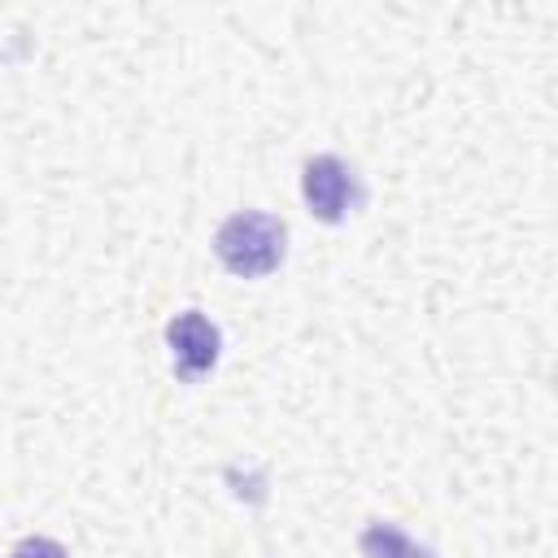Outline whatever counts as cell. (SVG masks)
I'll use <instances>...</instances> for the list:
<instances>
[{
  "instance_id": "1",
  "label": "cell",
  "mask_w": 558,
  "mask_h": 558,
  "mask_svg": "<svg viewBox=\"0 0 558 558\" xmlns=\"http://www.w3.org/2000/svg\"><path fill=\"white\" fill-rule=\"evenodd\" d=\"M214 253L231 275H270L283 257V222L270 214H231L214 235Z\"/></svg>"
},
{
  "instance_id": "2",
  "label": "cell",
  "mask_w": 558,
  "mask_h": 558,
  "mask_svg": "<svg viewBox=\"0 0 558 558\" xmlns=\"http://www.w3.org/2000/svg\"><path fill=\"white\" fill-rule=\"evenodd\" d=\"M301 196H305V205H310L314 218L340 222V218L357 205V179H353V170H349L340 157L323 153V157H310V161H305Z\"/></svg>"
},
{
  "instance_id": "3",
  "label": "cell",
  "mask_w": 558,
  "mask_h": 558,
  "mask_svg": "<svg viewBox=\"0 0 558 558\" xmlns=\"http://www.w3.org/2000/svg\"><path fill=\"white\" fill-rule=\"evenodd\" d=\"M166 340H170L179 379L192 384V379H201L205 371H214V362H218V327H214L205 314H196V310L179 314V318L166 327Z\"/></svg>"
},
{
  "instance_id": "4",
  "label": "cell",
  "mask_w": 558,
  "mask_h": 558,
  "mask_svg": "<svg viewBox=\"0 0 558 558\" xmlns=\"http://www.w3.org/2000/svg\"><path fill=\"white\" fill-rule=\"evenodd\" d=\"M362 554H366V558H432V554L418 549L405 532H397V527H388V523H375V527L362 532Z\"/></svg>"
},
{
  "instance_id": "5",
  "label": "cell",
  "mask_w": 558,
  "mask_h": 558,
  "mask_svg": "<svg viewBox=\"0 0 558 558\" xmlns=\"http://www.w3.org/2000/svg\"><path fill=\"white\" fill-rule=\"evenodd\" d=\"M13 558H65V549H61L57 541H48V536H26V541L13 549Z\"/></svg>"
}]
</instances>
